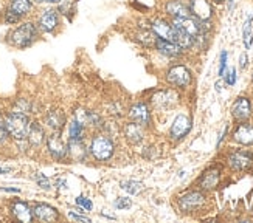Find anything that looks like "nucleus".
<instances>
[{"label": "nucleus", "mask_w": 253, "mask_h": 223, "mask_svg": "<svg viewBox=\"0 0 253 223\" xmlns=\"http://www.w3.org/2000/svg\"><path fill=\"white\" fill-rule=\"evenodd\" d=\"M100 216H101V217H106V219H109V220H115V216L106 214V213H100Z\"/></svg>", "instance_id": "obj_47"}, {"label": "nucleus", "mask_w": 253, "mask_h": 223, "mask_svg": "<svg viewBox=\"0 0 253 223\" xmlns=\"http://www.w3.org/2000/svg\"><path fill=\"white\" fill-rule=\"evenodd\" d=\"M48 135V130L45 129V126L42 124V121L39 119H31V124L28 129V137L27 141L30 144L31 150H39L45 146V140Z\"/></svg>", "instance_id": "obj_15"}, {"label": "nucleus", "mask_w": 253, "mask_h": 223, "mask_svg": "<svg viewBox=\"0 0 253 223\" xmlns=\"http://www.w3.org/2000/svg\"><path fill=\"white\" fill-rule=\"evenodd\" d=\"M152 48L156 50L160 56H163V58L171 59V61H179V59L183 58V54H185V51L175 42L165 40V39H160V37H156Z\"/></svg>", "instance_id": "obj_19"}, {"label": "nucleus", "mask_w": 253, "mask_h": 223, "mask_svg": "<svg viewBox=\"0 0 253 223\" xmlns=\"http://www.w3.org/2000/svg\"><path fill=\"white\" fill-rule=\"evenodd\" d=\"M253 115V103L250 96L241 95L235 99V103L232 106V116L236 121H247Z\"/></svg>", "instance_id": "obj_22"}, {"label": "nucleus", "mask_w": 253, "mask_h": 223, "mask_svg": "<svg viewBox=\"0 0 253 223\" xmlns=\"http://www.w3.org/2000/svg\"><path fill=\"white\" fill-rule=\"evenodd\" d=\"M87 127L76 119H70L67 122V140H85Z\"/></svg>", "instance_id": "obj_27"}, {"label": "nucleus", "mask_w": 253, "mask_h": 223, "mask_svg": "<svg viewBox=\"0 0 253 223\" xmlns=\"http://www.w3.org/2000/svg\"><path fill=\"white\" fill-rule=\"evenodd\" d=\"M225 3H227V9L232 13V11L235 9V6H236V0H227Z\"/></svg>", "instance_id": "obj_46"}, {"label": "nucleus", "mask_w": 253, "mask_h": 223, "mask_svg": "<svg viewBox=\"0 0 253 223\" xmlns=\"http://www.w3.org/2000/svg\"><path fill=\"white\" fill-rule=\"evenodd\" d=\"M87 148H89V157L98 163L111 161L117 149L114 138L104 130H96L90 137Z\"/></svg>", "instance_id": "obj_3"}, {"label": "nucleus", "mask_w": 253, "mask_h": 223, "mask_svg": "<svg viewBox=\"0 0 253 223\" xmlns=\"http://www.w3.org/2000/svg\"><path fill=\"white\" fill-rule=\"evenodd\" d=\"M191 129H193L191 118L188 115H185V113H179L172 121L169 132H168V137L172 141H182L191 132Z\"/></svg>", "instance_id": "obj_16"}, {"label": "nucleus", "mask_w": 253, "mask_h": 223, "mask_svg": "<svg viewBox=\"0 0 253 223\" xmlns=\"http://www.w3.org/2000/svg\"><path fill=\"white\" fill-rule=\"evenodd\" d=\"M129 121H134L137 124L143 126L145 129H149L152 126V110L148 103L137 101L134 103L127 110Z\"/></svg>", "instance_id": "obj_11"}, {"label": "nucleus", "mask_w": 253, "mask_h": 223, "mask_svg": "<svg viewBox=\"0 0 253 223\" xmlns=\"http://www.w3.org/2000/svg\"><path fill=\"white\" fill-rule=\"evenodd\" d=\"M45 152L48 157L56 163L69 161V152H67V141H64L62 132H48L45 140Z\"/></svg>", "instance_id": "obj_7"}, {"label": "nucleus", "mask_w": 253, "mask_h": 223, "mask_svg": "<svg viewBox=\"0 0 253 223\" xmlns=\"http://www.w3.org/2000/svg\"><path fill=\"white\" fill-rule=\"evenodd\" d=\"M5 8L13 11V13H16L24 20L35 16L38 9L36 3L33 2V0H8V2H5Z\"/></svg>", "instance_id": "obj_23"}, {"label": "nucleus", "mask_w": 253, "mask_h": 223, "mask_svg": "<svg viewBox=\"0 0 253 223\" xmlns=\"http://www.w3.org/2000/svg\"><path fill=\"white\" fill-rule=\"evenodd\" d=\"M123 137L130 146H137V144H141L143 141H145L146 129L140 124H137V122H134V121H127L123 126Z\"/></svg>", "instance_id": "obj_25"}, {"label": "nucleus", "mask_w": 253, "mask_h": 223, "mask_svg": "<svg viewBox=\"0 0 253 223\" xmlns=\"http://www.w3.org/2000/svg\"><path fill=\"white\" fill-rule=\"evenodd\" d=\"M35 182L36 185L42 189V191H50V189L53 187L51 182H50V178L45 175V174H42V172H38L35 175Z\"/></svg>", "instance_id": "obj_34"}, {"label": "nucleus", "mask_w": 253, "mask_h": 223, "mask_svg": "<svg viewBox=\"0 0 253 223\" xmlns=\"http://www.w3.org/2000/svg\"><path fill=\"white\" fill-rule=\"evenodd\" d=\"M9 109L19 110V112H22V113H27L31 116V113H35V103L28 98H17L13 101V106H11Z\"/></svg>", "instance_id": "obj_30"}, {"label": "nucleus", "mask_w": 253, "mask_h": 223, "mask_svg": "<svg viewBox=\"0 0 253 223\" xmlns=\"http://www.w3.org/2000/svg\"><path fill=\"white\" fill-rule=\"evenodd\" d=\"M177 206L179 211L183 214H197L201 211H205L208 206V195L202 189H190V191H185L177 197Z\"/></svg>", "instance_id": "obj_5"}, {"label": "nucleus", "mask_w": 253, "mask_h": 223, "mask_svg": "<svg viewBox=\"0 0 253 223\" xmlns=\"http://www.w3.org/2000/svg\"><path fill=\"white\" fill-rule=\"evenodd\" d=\"M165 81L172 88H180L185 90L193 84V72L188 65L185 64H172L165 72Z\"/></svg>", "instance_id": "obj_6"}, {"label": "nucleus", "mask_w": 253, "mask_h": 223, "mask_svg": "<svg viewBox=\"0 0 253 223\" xmlns=\"http://www.w3.org/2000/svg\"><path fill=\"white\" fill-rule=\"evenodd\" d=\"M132 200L129 197H118L115 198V202H114V208L118 209V211H127L132 208Z\"/></svg>", "instance_id": "obj_36"}, {"label": "nucleus", "mask_w": 253, "mask_h": 223, "mask_svg": "<svg viewBox=\"0 0 253 223\" xmlns=\"http://www.w3.org/2000/svg\"><path fill=\"white\" fill-rule=\"evenodd\" d=\"M190 13L201 22H213L214 5L211 0H186Z\"/></svg>", "instance_id": "obj_14"}, {"label": "nucleus", "mask_w": 253, "mask_h": 223, "mask_svg": "<svg viewBox=\"0 0 253 223\" xmlns=\"http://www.w3.org/2000/svg\"><path fill=\"white\" fill-rule=\"evenodd\" d=\"M31 206H33V216H35V220L38 222L53 223L61 220L59 209L47 202H35Z\"/></svg>", "instance_id": "obj_17"}, {"label": "nucleus", "mask_w": 253, "mask_h": 223, "mask_svg": "<svg viewBox=\"0 0 253 223\" xmlns=\"http://www.w3.org/2000/svg\"><path fill=\"white\" fill-rule=\"evenodd\" d=\"M134 42H137L138 45L145 48H152L154 40H156V35L151 31V28H138L134 35H132Z\"/></svg>", "instance_id": "obj_26"}, {"label": "nucleus", "mask_w": 253, "mask_h": 223, "mask_svg": "<svg viewBox=\"0 0 253 223\" xmlns=\"http://www.w3.org/2000/svg\"><path fill=\"white\" fill-rule=\"evenodd\" d=\"M227 133H228V126L225 124V126H224V129H222V132H221V135H219V138H217V143H216V149L221 148V144H222V141L225 140Z\"/></svg>", "instance_id": "obj_42"}, {"label": "nucleus", "mask_w": 253, "mask_h": 223, "mask_svg": "<svg viewBox=\"0 0 253 223\" xmlns=\"http://www.w3.org/2000/svg\"><path fill=\"white\" fill-rule=\"evenodd\" d=\"M3 2H8V0H3Z\"/></svg>", "instance_id": "obj_50"}, {"label": "nucleus", "mask_w": 253, "mask_h": 223, "mask_svg": "<svg viewBox=\"0 0 253 223\" xmlns=\"http://www.w3.org/2000/svg\"><path fill=\"white\" fill-rule=\"evenodd\" d=\"M33 19L41 30L42 36H58L62 31L64 19L56 6H39Z\"/></svg>", "instance_id": "obj_2"}, {"label": "nucleus", "mask_w": 253, "mask_h": 223, "mask_svg": "<svg viewBox=\"0 0 253 223\" xmlns=\"http://www.w3.org/2000/svg\"><path fill=\"white\" fill-rule=\"evenodd\" d=\"M243 43L246 50L253 48V14H250L243 25Z\"/></svg>", "instance_id": "obj_29"}, {"label": "nucleus", "mask_w": 253, "mask_h": 223, "mask_svg": "<svg viewBox=\"0 0 253 223\" xmlns=\"http://www.w3.org/2000/svg\"><path fill=\"white\" fill-rule=\"evenodd\" d=\"M249 67V53L244 51L239 56V70H246Z\"/></svg>", "instance_id": "obj_41"}, {"label": "nucleus", "mask_w": 253, "mask_h": 223, "mask_svg": "<svg viewBox=\"0 0 253 223\" xmlns=\"http://www.w3.org/2000/svg\"><path fill=\"white\" fill-rule=\"evenodd\" d=\"M9 135H8V130H6V126H5V119H3V112L0 109V148H6L8 144H11Z\"/></svg>", "instance_id": "obj_32"}, {"label": "nucleus", "mask_w": 253, "mask_h": 223, "mask_svg": "<svg viewBox=\"0 0 253 223\" xmlns=\"http://www.w3.org/2000/svg\"><path fill=\"white\" fill-rule=\"evenodd\" d=\"M8 211H9L11 217L14 220L22 222V223H31L35 220V216H33V206L28 202H25V200H20V198L11 200L8 205Z\"/></svg>", "instance_id": "obj_18"}, {"label": "nucleus", "mask_w": 253, "mask_h": 223, "mask_svg": "<svg viewBox=\"0 0 253 223\" xmlns=\"http://www.w3.org/2000/svg\"><path fill=\"white\" fill-rule=\"evenodd\" d=\"M163 14L169 20L191 16L186 0H167V2L163 3Z\"/></svg>", "instance_id": "obj_21"}, {"label": "nucleus", "mask_w": 253, "mask_h": 223, "mask_svg": "<svg viewBox=\"0 0 253 223\" xmlns=\"http://www.w3.org/2000/svg\"><path fill=\"white\" fill-rule=\"evenodd\" d=\"M73 119H76L81 124H84L85 127L89 126V109L85 107H76L73 110Z\"/></svg>", "instance_id": "obj_33"}, {"label": "nucleus", "mask_w": 253, "mask_h": 223, "mask_svg": "<svg viewBox=\"0 0 253 223\" xmlns=\"http://www.w3.org/2000/svg\"><path fill=\"white\" fill-rule=\"evenodd\" d=\"M33 2L36 3V6H56L59 5L62 0H33Z\"/></svg>", "instance_id": "obj_40"}, {"label": "nucleus", "mask_w": 253, "mask_h": 223, "mask_svg": "<svg viewBox=\"0 0 253 223\" xmlns=\"http://www.w3.org/2000/svg\"><path fill=\"white\" fill-rule=\"evenodd\" d=\"M56 9L59 11L62 19H65L67 22H72L76 14V2L75 0H62L59 5H56Z\"/></svg>", "instance_id": "obj_28"}, {"label": "nucleus", "mask_w": 253, "mask_h": 223, "mask_svg": "<svg viewBox=\"0 0 253 223\" xmlns=\"http://www.w3.org/2000/svg\"><path fill=\"white\" fill-rule=\"evenodd\" d=\"M232 138L235 143L241 144V146H246V148L253 146V122L250 119L238 121V124L233 129Z\"/></svg>", "instance_id": "obj_20"}, {"label": "nucleus", "mask_w": 253, "mask_h": 223, "mask_svg": "<svg viewBox=\"0 0 253 223\" xmlns=\"http://www.w3.org/2000/svg\"><path fill=\"white\" fill-rule=\"evenodd\" d=\"M67 152L69 161L72 163H83L89 158V148L85 140H67Z\"/></svg>", "instance_id": "obj_24"}, {"label": "nucleus", "mask_w": 253, "mask_h": 223, "mask_svg": "<svg viewBox=\"0 0 253 223\" xmlns=\"http://www.w3.org/2000/svg\"><path fill=\"white\" fill-rule=\"evenodd\" d=\"M5 126L11 141H24L28 137V129L31 124V116L22 113L19 110L8 109L3 112Z\"/></svg>", "instance_id": "obj_4"}, {"label": "nucleus", "mask_w": 253, "mask_h": 223, "mask_svg": "<svg viewBox=\"0 0 253 223\" xmlns=\"http://www.w3.org/2000/svg\"><path fill=\"white\" fill-rule=\"evenodd\" d=\"M42 39V33L38 28L36 22L33 17L22 20L19 25L11 27L3 37V42L13 50H28L35 47L36 43Z\"/></svg>", "instance_id": "obj_1"}, {"label": "nucleus", "mask_w": 253, "mask_h": 223, "mask_svg": "<svg viewBox=\"0 0 253 223\" xmlns=\"http://www.w3.org/2000/svg\"><path fill=\"white\" fill-rule=\"evenodd\" d=\"M252 84H253V73H252Z\"/></svg>", "instance_id": "obj_49"}, {"label": "nucleus", "mask_w": 253, "mask_h": 223, "mask_svg": "<svg viewBox=\"0 0 253 223\" xmlns=\"http://www.w3.org/2000/svg\"><path fill=\"white\" fill-rule=\"evenodd\" d=\"M54 186H56L58 189H64L65 186H67V180H65V178H56V182H54Z\"/></svg>", "instance_id": "obj_44"}, {"label": "nucleus", "mask_w": 253, "mask_h": 223, "mask_svg": "<svg viewBox=\"0 0 253 223\" xmlns=\"http://www.w3.org/2000/svg\"><path fill=\"white\" fill-rule=\"evenodd\" d=\"M67 216H69V219L76 220V222H85V223H90V222H92L87 216H84V214H81V213H76V211H72V209L67 213Z\"/></svg>", "instance_id": "obj_39"}, {"label": "nucleus", "mask_w": 253, "mask_h": 223, "mask_svg": "<svg viewBox=\"0 0 253 223\" xmlns=\"http://www.w3.org/2000/svg\"><path fill=\"white\" fill-rule=\"evenodd\" d=\"M120 187H122L125 192H127L129 195H137L145 186H143L141 182H137V180H125L120 183Z\"/></svg>", "instance_id": "obj_31"}, {"label": "nucleus", "mask_w": 253, "mask_h": 223, "mask_svg": "<svg viewBox=\"0 0 253 223\" xmlns=\"http://www.w3.org/2000/svg\"><path fill=\"white\" fill-rule=\"evenodd\" d=\"M67 115L61 107H51L48 109L42 118V124L45 126L48 132H62L67 127Z\"/></svg>", "instance_id": "obj_12"}, {"label": "nucleus", "mask_w": 253, "mask_h": 223, "mask_svg": "<svg viewBox=\"0 0 253 223\" xmlns=\"http://www.w3.org/2000/svg\"><path fill=\"white\" fill-rule=\"evenodd\" d=\"M216 90H217V92H221V90H222V84H221V82H216Z\"/></svg>", "instance_id": "obj_48"}, {"label": "nucleus", "mask_w": 253, "mask_h": 223, "mask_svg": "<svg viewBox=\"0 0 253 223\" xmlns=\"http://www.w3.org/2000/svg\"><path fill=\"white\" fill-rule=\"evenodd\" d=\"M149 28L154 35H156V37L175 42V30H174L172 22L168 17H162V16L151 17L149 19Z\"/></svg>", "instance_id": "obj_13"}, {"label": "nucleus", "mask_w": 253, "mask_h": 223, "mask_svg": "<svg viewBox=\"0 0 253 223\" xmlns=\"http://www.w3.org/2000/svg\"><path fill=\"white\" fill-rule=\"evenodd\" d=\"M179 99L180 96L174 88H165V90L156 92L149 98V106L157 112H168L177 107Z\"/></svg>", "instance_id": "obj_8"}, {"label": "nucleus", "mask_w": 253, "mask_h": 223, "mask_svg": "<svg viewBox=\"0 0 253 223\" xmlns=\"http://www.w3.org/2000/svg\"><path fill=\"white\" fill-rule=\"evenodd\" d=\"M227 62H228V51L222 50L221 56H219V70H217L219 77H224V74L227 73V70H228V64Z\"/></svg>", "instance_id": "obj_35"}, {"label": "nucleus", "mask_w": 253, "mask_h": 223, "mask_svg": "<svg viewBox=\"0 0 253 223\" xmlns=\"http://www.w3.org/2000/svg\"><path fill=\"white\" fill-rule=\"evenodd\" d=\"M227 166L235 172H246L253 164V152L249 149H235L227 153Z\"/></svg>", "instance_id": "obj_9"}, {"label": "nucleus", "mask_w": 253, "mask_h": 223, "mask_svg": "<svg viewBox=\"0 0 253 223\" xmlns=\"http://www.w3.org/2000/svg\"><path fill=\"white\" fill-rule=\"evenodd\" d=\"M0 191L2 192H9V194H20V189L19 187H6V186H2L0 187Z\"/></svg>", "instance_id": "obj_43"}, {"label": "nucleus", "mask_w": 253, "mask_h": 223, "mask_svg": "<svg viewBox=\"0 0 253 223\" xmlns=\"http://www.w3.org/2000/svg\"><path fill=\"white\" fill-rule=\"evenodd\" d=\"M75 203H76V206L83 208L85 213H89V211H92V208H93L92 200L89 197H85V195H78L75 198Z\"/></svg>", "instance_id": "obj_37"}, {"label": "nucleus", "mask_w": 253, "mask_h": 223, "mask_svg": "<svg viewBox=\"0 0 253 223\" xmlns=\"http://www.w3.org/2000/svg\"><path fill=\"white\" fill-rule=\"evenodd\" d=\"M221 177H222V169L221 166L213 164L199 175V178L196 180V187L202 189L205 192H211L214 189H217L219 183H221Z\"/></svg>", "instance_id": "obj_10"}, {"label": "nucleus", "mask_w": 253, "mask_h": 223, "mask_svg": "<svg viewBox=\"0 0 253 223\" xmlns=\"http://www.w3.org/2000/svg\"><path fill=\"white\" fill-rule=\"evenodd\" d=\"M13 172V167H8V166H0V175H6Z\"/></svg>", "instance_id": "obj_45"}, {"label": "nucleus", "mask_w": 253, "mask_h": 223, "mask_svg": "<svg viewBox=\"0 0 253 223\" xmlns=\"http://www.w3.org/2000/svg\"><path fill=\"white\" fill-rule=\"evenodd\" d=\"M224 81H225V84L230 85V87H233V85L236 84V81H238V73H236V69H235V67H233V69L227 70V73L224 74Z\"/></svg>", "instance_id": "obj_38"}]
</instances>
